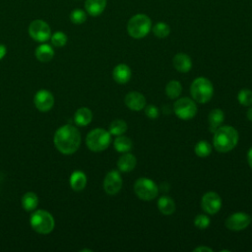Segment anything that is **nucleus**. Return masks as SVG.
<instances>
[{"instance_id": "obj_1", "label": "nucleus", "mask_w": 252, "mask_h": 252, "mask_svg": "<svg viewBox=\"0 0 252 252\" xmlns=\"http://www.w3.org/2000/svg\"><path fill=\"white\" fill-rule=\"evenodd\" d=\"M53 141L60 153L71 155L77 152L81 145V134L75 126L67 124L57 129Z\"/></svg>"}, {"instance_id": "obj_2", "label": "nucleus", "mask_w": 252, "mask_h": 252, "mask_svg": "<svg viewBox=\"0 0 252 252\" xmlns=\"http://www.w3.org/2000/svg\"><path fill=\"white\" fill-rule=\"evenodd\" d=\"M238 132L235 128L224 125L220 126L214 132L213 144L215 149L220 153H227L233 150L238 143Z\"/></svg>"}, {"instance_id": "obj_3", "label": "nucleus", "mask_w": 252, "mask_h": 252, "mask_svg": "<svg viewBox=\"0 0 252 252\" xmlns=\"http://www.w3.org/2000/svg\"><path fill=\"white\" fill-rule=\"evenodd\" d=\"M190 94L195 101L199 103H206L214 94L213 84L208 78L198 77L191 84Z\"/></svg>"}, {"instance_id": "obj_4", "label": "nucleus", "mask_w": 252, "mask_h": 252, "mask_svg": "<svg viewBox=\"0 0 252 252\" xmlns=\"http://www.w3.org/2000/svg\"><path fill=\"white\" fill-rule=\"evenodd\" d=\"M152 29V21L145 14L134 15L127 24L128 34L133 38L145 37Z\"/></svg>"}, {"instance_id": "obj_5", "label": "nucleus", "mask_w": 252, "mask_h": 252, "mask_svg": "<svg viewBox=\"0 0 252 252\" xmlns=\"http://www.w3.org/2000/svg\"><path fill=\"white\" fill-rule=\"evenodd\" d=\"M111 142V134L102 128H95L89 132L86 144L92 152H102L106 150Z\"/></svg>"}, {"instance_id": "obj_6", "label": "nucleus", "mask_w": 252, "mask_h": 252, "mask_svg": "<svg viewBox=\"0 0 252 252\" xmlns=\"http://www.w3.org/2000/svg\"><path fill=\"white\" fill-rule=\"evenodd\" d=\"M30 223L33 230L41 234H47L54 228V219L50 213L44 210H38L32 213L30 219Z\"/></svg>"}, {"instance_id": "obj_7", "label": "nucleus", "mask_w": 252, "mask_h": 252, "mask_svg": "<svg viewBox=\"0 0 252 252\" xmlns=\"http://www.w3.org/2000/svg\"><path fill=\"white\" fill-rule=\"evenodd\" d=\"M134 191L141 200L151 201L158 196V187L152 179L141 177L135 181Z\"/></svg>"}, {"instance_id": "obj_8", "label": "nucleus", "mask_w": 252, "mask_h": 252, "mask_svg": "<svg viewBox=\"0 0 252 252\" xmlns=\"http://www.w3.org/2000/svg\"><path fill=\"white\" fill-rule=\"evenodd\" d=\"M173 111L178 118L182 120H190L197 113V105L194 99L181 97L174 102Z\"/></svg>"}, {"instance_id": "obj_9", "label": "nucleus", "mask_w": 252, "mask_h": 252, "mask_svg": "<svg viewBox=\"0 0 252 252\" xmlns=\"http://www.w3.org/2000/svg\"><path fill=\"white\" fill-rule=\"evenodd\" d=\"M29 34L35 41L45 42L51 36L50 27L42 20H34L29 26Z\"/></svg>"}, {"instance_id": "obj_10", "label": "nucleus", "mask_w": 252, "mask_h": 252, "mask_svg": "<svg viewBox=\"0 0 252 252\" xmlns=\"http://www.w3.org/2000/svg\"><path fill=\"white\" fill-rule=\"evenodd\" d=\"M201 207L205 213L209 215H215L221 208V199L220 195L214 191L207 192L202 197Z\"/></svg>"}, {"instance_id": "obj_11", "label": "nucleus", "mask_w": 252, "mask_h": 252, "mask_svg": "<svg viewBox=\"0 0 252 252\" xmlns=\"http://www.w3.org/2000/svg\"><path fill=\"white\" fill-rule=\"evenodd\" d=\"M251 222V218L244 212H237L230 215L225 220V226L229 230L240 231L245 229Z\"/></svg>"}, {"instance_id": "obj_12", "label": "nucleus", "mask_w": 252, "mask_h": 252, "mask_svg": "<svg viewBox=\"0 0 252 252\" xmlns=\"http://www.w3.org/2000/svg\"><path fill=\"white\" fill-rule=\"evenodd\" d=\"M122 187V177L117 170H110L106 173L103 180V189L109 195H114Z\"/></svg>"}, {"instance_id": "obj_13", "label": "nucleus", "mask_w": 252, "mask_h": 252, "mask_svg": "<svg viewBox=\"0 0 252 252\" xmlns=\"http://www.w3.org/2000/svg\"><path fill=\"white\" fill-rule=\"evenodd\" d=\"M34 105L42 112H46L52 108L54 105V96L47 90H40L34 95Z\"/></svg>"}, {"instance_id": "obj_14", "label": "nucleus", "mask_w": 252, "mask_h": 252, "mask_svg": "<svg viewBox=\"0 0 252 252\" xmlns=\"http://www.w3.org/2000/svg\"><path fill=\"white\" fill-rule=\"evenodd\" d=\"M124 102L133 111H140L146 106V98L139 92H130L125 95Z\"/></svg>"}, {"instance_id": "obj_15", "label": "nucleus", "mask_w": 252, "mask_h": 252, "mask_svg": "<svg viewBox=\"0 0 252 252\" xmlns=\"http://www.w3.org/2000/svg\"><path fill=\"white\" fill-rule=\"evenodd\" d=\"M174 68L180 73H187L192 68V60L186 53H177L172 60Z\"/></svg>"}, {"instance_id": "obj_16", "label": "nucleus", "mask_w": 252, "mask_h": 252, "mask_svg": "<svg viewBox=\"0 0 252 252\" xmlns=\"http://www.w3.org/2000/svg\"><path fill=\"white\" fill-rule=\"evenodd\" d=\"M131 69L126 64H118L112 71V77L118 84H126L131 79Z\"/></svg>"}, {"instance_id": "obj_17", "label": "nucleus", "mask_w": 252, "mask_h": 252, "mask_svg": "<svg viewBox=\"0 0 252 252\" xmlns=\"http://www.w3.org/2000/svg\"><path fill=\"white\" fill-rule=\"evenodd\" d=\"M137 159L134 155L128 153H124L123 156H121L117 161L118 169L122 172H129L133 170L136 166Z\"/></svg>"}, {"instance_id": "obj_18", "label": "nucleus", "mask_w": 252, "mask_h": 252, "mask_svg": "<svg viewBox=\"0 0 252 252\" xmlns=\"http://www.w3.org/2000/svg\"><path fill=\"white\" fill-rule=\"evenodd\" d=\"M107 0H86L85 9L93 17L99 16L106 7Z\"/></svg>"}, {"instance_id": "obj_19", "label": "nucleus", "mask_w": 252, "mask_h": 252, "mask_svg": "<svg viewBox=\"0 0 252 252\" xmlns=\"http://www.w3.org/2000/svg\"><path fill=\"white\" fill-rule=\"evenodd\" d=\"M223 119H224V113L220 108L212 109L208 115L210 131L214 133L221 125V123L223 122Z\"/></svg>"}, {"instance_id": "obj_20", "label": "nucleus", "mask_w": 252, "mask_h": 252, "mask_svg": "<svg viewBox=\"0 0 252 252\" xmlns=\"http://www.w3.org/2000/svg\"><path fill=\"white\" fill-rule=\"evenodd\" d=\"M87 185V176L81 170H75L70 176V186L74 191H82Z\"/></svg>"}, {"instance_id": "obj_21", "label": "nucleus", "mask_w": 252, "mask_h": 252, "mask_svg": "<svg viewBox=\"0 0 252 252\" xmlns=\"http://www.w3.org/2000/svg\"><path fill=\"white\" fill-rule=\"evenodd\" d=\"M158 208L159 212L164 216L172 215L175 212V203L168 196H161L158 200Z\"/></svg>"}, {"instance_id": "obj_22", "label": "nucleus", "mask_w": 252, "mask_h": 252, "mask_svg": "<svg viewBox=\"0 0 252 252\" xmlns=\"http://www.w3.org/2000/svg\"><path fill=\"white\" fill-rule=\"evenodd\" d=\"M54 56V50L51 45L43 43L36 47L35 49V57L38 61L46 63L49 62Z\"/></svg>"}, {"instance_id": "obj_23", "label": "nucleus", "mask_w": 252, "mask_h": 252, "mask_svg": "<svg viewBox=\"0 0 252 252\" xmlns=\"http://www.w3.org/2000/svg\"><path fill=\"white\" fill-rule=\"evenodd\" d=\"M93 119V113L88 107H81L77 109L74 115V121L78 126H86L91 123Z\"/></svg>"}, {"instance_id": "obj_24", "label": "nucleus", "mask_w": 252, "mask_h": 252, "mask_svg": "<svg viewBox=\"0 0 252 252\" xmlns=\"http://www.w3.org/2000/svg\"><path fill=\"white\" fill-rule=\"evenodd\" d=\"M38 204V197L33 192H27L22 197V206L26 211H33Z\"/></svg>"}, {"instance_id": "obj_25", "label": "nucleus", "mask_w": 252, "mask_h": 252, "mask_svg": "<svg viewBox=\"0 0 252 252\" xmlns=\"http://www.w3.org/2000/svg\"><path fill=\"white\" fill-rule=\"evenodd\" d=\"M114 148L119 153H128L132 149V141L123 135L116 136L114 140Z\"/></svg>"}, {"instance_id": "obj_26", "label": "nucleus", "mask_w": 252, "mask_h": 252, "mask_svg": "<svg viewBox=\"0 0 252 252\" xmlns=\"http://www.w3.org/2000/svg\"><path fill=\"white\" fill-rule=\"evenodd\" d=\"M181 92H182V86L178 81H175V80L169 81L165 86V94L171 99L177 98L181 94Z\"/></svg>"}, {"instance_id": "obj_27", "label": "nucleus", "mask_w": 252, "mask_h": 252, "mask_svg": "<svg viewBox=\"0 0 252 252\" xmlns=\"http://www.w3.org/2000/svg\"><path fill=\"white\" fill-rule=\"evenodd\" d=\"M127 123L122 119H115L109 125V133L113 136L123 135L127 131Z\"/></svg>"}, {"instance_id": "obj_28", "label": "nucleus", "mask_w": 252, "mask_h": 252, "mask_svg": "<svg viewBox=\"0 0 252 252\" xmlns=\"http://www.w3.org/2000/svg\"><path fill=\"white\" fill-rule=\"evenodd\" d=\"M194 151L198 157L206 158L212 153V146L208 141L201 140L195 145Z\"/></svg>"}, {"instance_id": "obj_29", "label": "nucleus", "mask_w": 252, "mask_h": 252, "mask_svg": "<svg viewBox=\"0 0 252 252\" xmlns=\"http://www.w3.org/2000/svg\"><path fill=\"white\" fill-rule=\"evenodd\" d=\"M154 34L158 38H164L170 33V28L163 22H158L153 27Z\"/></svg>"}, {"instance_id": "obj_30", "label": "nucleus", "mask_w": 252, "mask_h": 252, "mask_svg": "<svg viewBox=\"0 0 252 252\" xmlns=\"http://www.w3.org/2000/svg\"><path fill=\"white\" fill-rule=\"evenodd\" d=\"M238 102L243 106L252 105V91L248 89H243L239 91L237 94Z\"/></svg>"}, {"instance_id": "obj_31", "label": "nucleus", "mask_w": 252, "mask_h": 252, "mask_svg": "<svg viewBox=\"0 0 252 252\" xmlns=\"http://www.w3.org/2000/svg\"><path fill=\"white\" fill-rule=\"evenodd\" d=\"M70 20L72 23H74L76 25H81L86 22L87 14L82 9H75L70 14Z\"/></svg>"}, {"instance_id": "obj_32", "label": "nucleus", "mask_w": 252, "mask_h": 252, "mask_svg": "<svg viewBox=\"0 0 252 252\" xmlns=\"http://www.w3.org/2000/svg\"><path fill=\"white\" fill-rule=\"evenodd\" d=\"M67 35L62 32H56L51 35V43L56 47H62L67 43Z\"/></svg>"}, {"instance_id": "obj_33", "label": "nucleus", "mask_w": 252, "mask_h": 252, "mask_svg": "<svg viewBox=\"0 0 252 252\" xmlns=\"http://www.w3.org/2000/svg\"><path fill=\"white\" fill-rule=\"evenodd\" d=\"M194 224L200 229H205L210 225V218L207 215H197L194 219Z\"/></svg>"}, {"instance_id": "obj_34", "label": "nucleus", "mask_w": 252, "mask_h": 252, "mask_svg": "<svg viewBox=\"0 0 252 252\" xmlns=\"http://www.w3.org/2000/svg\"><path fill=\"white\" fill-rule=\"evenodd\" d=\"M145 114L150 118V119H157L159 115L158 108L156 105L149 104L145 106Z\"/></svg>"}, {"instance_id": "obj_35", "label": "nucleus", "mask_w": 252, "mask_h": 252, "mask_svg": "<svg viewBox=\"0 0 252 252\" xmlns=\"http://www.w3.org/2000/svg\"><path fill=\"white\" fill-rule=\"evenodd\" d=\"M193 251L194 252H213V249L208 246H199V247H196Z\"/></svg>"}, {"instance_id": "obj_36", "label": "nucleus", "mask_w": 252, "mask_h": 252, "mask_svg": "<svg viewBox=\"0 0 252 252\" xmlns=\"http://www.w3.org/2000/svg\"><path fill=\"white\" fill-rule=\"evenodd\" d=\"M6 52H7L6 46L3 44H0V60L4 58V56L6 55Z\"/></svg>"}, {"instance_id": "obj_37", "label": "nucleus", "mask_w": 252, "mask_h": 252, "mask_svg": "<svg viewBox=\"0 0 252 252\" xmlns=\"http://www.w3.org/2000/svg\"><path fill=\"white\" fill-rule=\"evenodd\" d=\"M247 161H248V164L250 165V167L252 168V148H250V150L247 153Z\"/></svg>"}, {"instance_id": "obj_38", "label": "nucleus", "mask_w": 252, "mask_h": 252, "mask_svg": "<svg viewBox=\"0 0 252 252\" xmlns=\"http://www.w3.org/2000/svg\"><path fill=\"white\" fill-rule=\"evenodd\" d=\"M246 116L248 118V120L252 121V107H250L248 110H247V113H246Z\"/></svg>"}]
</instances>
